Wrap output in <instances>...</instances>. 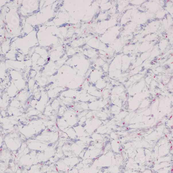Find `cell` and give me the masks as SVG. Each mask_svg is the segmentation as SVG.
Here are the masks:
<instances>
[{
	"label": "cell",
	"instance_id": "6da1fadb",
	"mask_svg": "<svg viewBox=\"0 0 173 173\" xmlns=\"http://www.w3.org/2000/svg\"><path fill=\"white\" fill-rule=\"evenodd\" d=\"M20 1H10L0 11L5 24L6 38L13 39L22 35V24L19 12Z\"/></svg>",
	"mask_w": 173,
	"mask_h": 173
},
{
	"label": "cell",
	"instance_id": "7a4b0ae2",
	"mask_svg": "<svg viewBox=\"0 0 173 173\" xmlns=\"http://www.w3.org/2000/svg\"><path fill=\"white\" fill-rule=\"evenodd\" d=\"M23 142L20 133L13 132L4 136V145L11 152H18Z\"/></svg>",
	"mask_w": 173,
	"mask_h": 173
},
{
	"label": "cell",
	"instance_id": "3957f363",
	"mask_svg": "<svg viewBox=\"0 0 173 173\" xmlns=\"http://www.w3.org/2000/svg\"><path fill=\"white\" fill-rule=\"evenodd\" d=\"M28 148L30 151L43 152L48 147V145L35 139H29L26 141Z\"/></svg>",
	"mask_w": 173,
	"mask_h": 173
},
{
	"label": "cell",
	"instance_id": "277c9868",
	"mask_svg": "<svg viewBox=\"0 0 173 173\" xmlns=\"http://www.w3.org/2000/svg\"><path fill=\"white\" fill-rule=\"evenodd\" d=\"M18 131L23 136H24L27 139H31L37 135V132L33 127L29 125H20L17 126Z\"/></svg>",
	"mask_w": 173,
	"mask_h": 173
},
{
	"label": "cell",
	"instance_id": "5b68a950",
	"mask_svg": "<svg viewBox=\"0 0 173 173\" xmlns=\"http://www.w3.org/2000/svg\"><path fill=\"white\" fill-rule=\"evenodd\" d=\"M9 76V71L6 65L5 62L0 60V79L6 80Z\"/></svg>",
	"mask_w": 173,
	"mask_h": 173
},
{
	"label": "cell",
	"instance_id": "8992f818",
	"mask_svg": "<svg viewBox=\"0 0 173 173\" xmlns=\"http://www.w3.org/2000/svg\"><path fill=\"white\" fill-rule=\"evenodd\" d=\"M11 152L9 150L6 149H2V151L0 152V161L7 163L9 164L10 160L12 158Z\"/></svg>",
	"mask_w": 173,
	"mask_h": 173
},
{
	"label": "cell",
	"instance_id": "52a82bcc",
	"mask_svg": "<svg viewBox=\"0 0 173 173\" xmlns=\"http://www.w3.org/2000/svg\"><path fill=\"white\" fill-rule=\"evenodd\" d=\"M18 90L16 88V86L13 84V83L11 81V84L8 85V87L6 88V93L7 94L8 96L10 98H16L17 94L19 93Z\"/></svg>",
	"mask_w": 173,
	"mask_h": 173
},
{
	"label": "cell",
	"instance_id": "ba28073f",
	"mask_svg": "<svg viewBox=\"0 0 173 173\" xmlns=\"http://www.w3.org/2000/svg\"><path fill=\"white\" fill-rule=\"evenodd\" d=\"M6 38V31L5 24L3 20V17L0 13V46L2 45Z\"/></svg>",
	"mask_w": 173,
	"mask_h": 173
},
{
	"label": "cell",
	"instance_id": "9c48e42d",
	"mask_svg": "<svg viewBox=\"0 0 173 173\" xmlns=\"http://www.w3.org/2000/svg\"><path fill=\"white\" fill-rule=\"evenodd\" d=\"M28 97H29V92L27 90L24 89L19 92L18 94H17L16 98L22 104L24 102H26Z\"/></svg>",
	"mask_w": 173,
	"mask_h": 173
},
{
	"label": "cell",
	"instance_id": "30bf717a",
	"mask_svg": "<svg viewBox=\"0 0 173 173\" xmlns=\"http://www.w3.org/2000/svg\"><path fill=\"white\" fill-rule=\"evenodd\" d=\"M12 82L16 86V88H17L19 91H21L25 89L26 86V83L24 78L16 81H12Z\"/></svg>",
	"mask_w": 173,
	"mask_h": 173
},
{
	"label": "cell",
	"instance_id": "8fae6325",
	"mask_svg": "<svg viewBox=\"0 0 173 173\" xmlns=\"http://www.w3.org/2000/svg\"><path fill=\"white\" fill-rule=\"evenodd\" d=\"M65 132L67 133L69 139L74 141H76L77 139V135L73 127H69Z\"/></svg>",
	"mask_w": 173,
	"mask_h": 173
},
{
	"label": "cell",
	"instance_id": "7c38bea8",
	"mask_svg": "<svg viewBox=\"0 0 173 173\" xmlns=\"http://www.w3.org/2000/svg\"><path fill=\"white\" fill-rule=\"evenodd\" d=\"M110 147L114 151L118 153L120 151V143L118 140H112L110 143Z\"/></svg>",
	"mask_w": 173,
	"mask_h": 173
},
{
	"label": "cell",
	"instance_id": "4fadbf2b",
	"mask_svg": "<svg viewBox=\"0 0 173 173\" xmlns=\"http://www.w3.org/2000/svg\"><path fill=\"white\" fill-rule=\"evenodd\" d=\"M41 165L40 164H34L27 170V173H42L40 171Z\"/></svg>",
	"mask_w": 173,
	"mask_h": 173
},
{
	"label": "cell",
	"instance_id": "5bb4252c",
	"mask_svg": "<svg viewBox=\"0 0 173 173\" xmlns=\"http://www.w3.org/2000/svg\"><path fill=\"white\" fill-rule=\"evenodd\" d=\"M22 104L21 102L18 100L16 98L13 99L9 103V106L13 107L15 108H22Z\"/></svg>",
	"mask_w": 173,
	"mask_h": 173
},
{
	"label": "cell",
	"instance_id": "9a60e30c",
	"mask_svg": "<svg viewBox=\"0 0 173 173\" xmlns=\"http://www.w3.org/2000/svg\"><path fill=\"white\" fill-rule=\"evenodd\" d=\"M92 141H100L103 139V136L101 134L99 133H95L92 134V135L90 137Z\"/></svg>",
	"mask_w": 173,
	"mask_h": 173
},
{
	"label": "cell",
	"instance_id": "2e32d148",
	"mask_svg": "<svg viewBox=\"0 0 173 173\" xmlns=\"http://www.w3.org/2000/svg\"><path fill=\"white\" fill-rule=\"evenodd\" d=\"M35 81L33 79H30L28 81V88L29 89H33L34 87Z\"/></svg>",
	"mask_w": 173,
	"mask_h": 173
},
{
	"label": "cell",
	"instance_id": "e0dca14e",
	"mask_svg": "<svg viewBox=\"0 0 173 173\" xmlns=\"http://www.w3.org/2000/svg\"><path fill=\"white\" fill-rule=\"evenodd\" d=\"M110 137L112 140H118V135L117 134L116 132H112L110 134Z\"/></svg>",
	"mask_w": 173,
	"mask_h": 173
},
{
	"label": "cell",
	"instance_id": "ac0fdd59",
	"mask_svg": "<svg viewBox=\"0 0 173 173\" xmlns=\"http://www.w3.org/2000/svg\"><path fill=\"white\" fill-rule=\"evenodd\" d=\"M0 115L2 116V117H7V111H6L5 110H1L0 112Z\"/></svg>",
	"mask_w": 173,
	"mask_h": 173
},
{
	"label": "cell",
	"instance_id": "d6986e66",
	"mask_svg": "<svg viewBox=\"0 0 173 173\" xmlns=\"http://www.w3.org/2000/svg\"><path fill=\"white\" fill-rule=\"evenodd\" d=\"M4 145V136L0 134V150L2 149Z\"/></svg>",
	"mask_w": 173,
	"mask_h": 173
},
{
	"label": "cell",
	"instance_id": "ffe728a7",
	"mask_svg": "<svg viewBox=\"0 0 173 173\" xmlns=\"http://www.w3.org/2000/svg\"><path fill=\"white\" fill-rule=\"evenodd\" d=\"M170 56L172 57V56H173V53H170Z\"/></svg>",
	"mask_w": 173,
	"mask_h": 173
},
{
	"label": "cell",
	"instance_id": "44dd1931",
	"mask_svg": "<svg viewBox=\"0 0 173 173\" xmlns=\"http://www.w3.org/2000/svg\"><path fill=\"white\" fill-rule=\"evenodd\" d=\"M166 2H170V1H169V0H168V1H166Z\"/></svg>",
	"mask_w": 173,
	"mask_h": 173
},
{
	"label": "cell",
	"instance_id": "7402d4cb",
	"mask_svg": "<svg viewBox=\"0 0 173 173\" xmlns=\"http://www.w3.org/2000/svg\"><path fill=\"white\" fill-rule=\"evenodd\" d=\"M171 64H173V62H172L171 63Z\"/></svg>",
	"mask_w": 173,
	"mask_h": 173
},
{
	"label": "cell",
	"instance_id": "603a6c76",
	"mask_svg": "<svg viewBox=\"0 0 173 173\" xmlns=\"http://www.w3.org/2000/svg\"><path fill=\"white\" fill-rule=\"evenodd\" d=\"M1 9H0V11H1Z\"/></svg>",
	"mask_w": 173,
	"mask_h": 173
}]
</instances>
